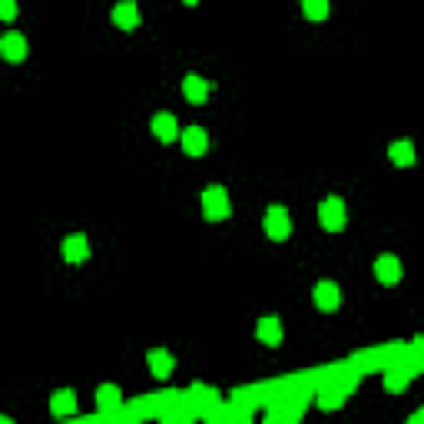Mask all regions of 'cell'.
Returning <instances> with one entry per match:
<instances>
[{"instance_id":"1","label":"cell","mask_w":424,"mask_h":424,"mask_svg":"<svg viewBox=\"0 0 424 424\" xmlns=\"http://www.w3.org/2000/svg\"><path fill=\"white\" fill-rule=\"evenodd\" d=\"M318 222H322L328 232H338V229H345V222H348L345 202L338 199V196H328V199L318 206Z\"/></svg>"},{"instance_id":"2","label":"cell","mask_w":424,"mask_h":424,"mask_svg":"<svg viewBox=\"0 0 424 424\" xmlns=\"http://www.w3.org/2000/svg\"><path fill=\"white\" fill-rule=\"evenodd\" d=\"M202 212H206V219H212V222H219V219L229 215V196H225L222 186H209L202 192Z\"/></svg>"},{"instance_id":"3","label":"cell","mask_w":424,"mask_h":424,"mask_svg":"<svg viewBox=\"0 0 424 424\" xmlns=\"http://www.w3.org/2000/svg\"><path fill=\"white\" fill-rule=\"evenodd\" d=\"M265 232H269V239H275V242H282V239L292 232V219H288V212L282 209V206H272V209L265 212Z\"/></svg>"},{"instance_id":"4","label":"cell","mask_w":424,"mask_h":424,"mask_svg":"<svg viewBox=\"0 0 424 424\" xmlns=\"http://www.w3.org/2000/svg\"><path fill=\"white\" fill-rule=\"evenodd\" d=\"M87 255H90L87 236H66L63 239V259H66V262L80 265V262H87Z\"/></svg>"},{"instance_id":"5","label":"cell","mask_w":424,"mask_h":424,"mask_svg":"<svg viewBox=\"0 0 424 424\" xmlns=\"http://www.w3.org/2000/svg\"><path fill=\"white\" fill-rule=\"evenodd\" d=\"M113 24L120 27V30H133V27H139V10L133 0H123V3H116L113 7Z\"/></svg>"},{"instance_id":"6","label":"cell","mask_w":424,"mask_h":424,"mask_svg":"<svg viewBox=\"0 0 424 424\" xmlns=\"http://www.w3.org/2000/svg\"><path fill=\"white\" fill-rule=\"evenodd\" d=\"M183 150H186L189 156H202V153L209 150V136H206L202 126H189L186 133H183Z\"/></svg>"},{"instance_id":"7","label":"cell","mask_w":424,"mask_h":424,"mask_svg":"<svg viewBox=\"0 0 424 424\" xmlns=\"http://www.w3.org/2000/svg\"><path fill=\"white\" fill-rule=\"evenodd\" d=\"M401 272H404V269H401V262L395 255H381V259L374 262V275H378V282H385V285H395L401 278Z\"/></svg>"},{"instance_id":"8","label":"cell","mask_w":424,"mask_h":424,"mask_svg":"<svg viewBox=\"0 0 424 424\" xmlns=\"http://www.w3.org/2000/svg\"><path fill=\"white\" fill-rule=\"evenodd\" d=\"M0 53L7 57L10 63H17V60H24L27 57V40L20 37V34H3V40H0Z\"/></svg>"},{"instance_id":"9","label":"cell","mask_w":424,"mask_h":424,"mask_svg":"<svg viewBox=\"0 0 424 424\" xmlns=\"http://www.w3.org/2000/svg\"><path fill=\"white\" fill-rule=\"evenodd\" d=\"M312 299L318 309H325V312H332V309H338V285L335 282H318L312 292Z\"/></svg>"},{"instance_id":"10","label":"cell","mask_w":424,"mask_h":424,"mask_svg":"<svg viewBox=\"0 0 424 424\" xmlns=\"http://www.w3.org/2000/svg\"><path fill=\"white\" fill-rule=\"evenodd\" d=\"M146 358H150V372L156 374V378H169V374H173V355H169V351L153 348Z\"/></svg>"},{"instance_id":"11","label":"cell","mask_w":424,"mask_h":424,"mask_svg":"<svg viewBox=\"0 0 424 424\" xmlns=\"http://www.w3.org/2000/svg\"><path fill=\"white\" fill-rule=\"evenodd\" d=\"M153 133H156L162 143H169V139H176L179 126H176V120L169 113H156V116H153Z\"/></svg>"},{"instance_id":"12","label":"cell","mask_w":424,"mask_h":424,"mask_svg":"<svg viewBox=\"0 0 424 424\" xmlns=\"http://www.w3.org/2000/svg\"><path fill=\"white\" fill-rule=\"evenodd\" d=\"M183 93H186V100L202 103L209 97V83H206L202 76H186V80H183Z\"/></svg>"},{"instance_id":"13","label":"cell","mask_w":424,"mask_h":424,"mask_svg":"<svg viewBox=\"0 0 424 424\" xmlns=\"http://www.w3.org/2000/svg\"><path fill=\"white\" fill-rule=\"evenodd\" d=\"M259 338H262L265 345H278L282 341V325L275 315H265L262 322H259Z\"/></svg>"},{"instance_id":"14","label":"cell","mask_w":424,"mask_h":424,"mask_svg":"<svg viewBox=\"0 0 424 424\" xmlns=\"http://www.w3.org/2000/svg\"><path fill=\"white\" fill-rule=\"evenodd\" d=\"M388 156H391L395 166H411V162H414V146L408 143V139H398V143H391Z\"/></svg>"},{"instance_id":"15","label":"cell","mask_w":424,"mask_h":424,"mask_svg":"<svg viewBox=\"0 0 424 424\" xmlns=\"http://www.w3.org/2000/svg\"><path fill=\"white\" fill-rule=\"evenodd\" d=\"M302 10L309 20H325L328 17V0H302Z\"/></svg>"},{"instance_id":"16","label":"cell","mask_w":424,"mask_h":424,"mask_svg":"<svg viewBox=\"0 0 424 424\" xmlns=\"http://www.w3.org/2000/svg\"><path fill=\"white\" fill-rule=\"evenodd\" d=\"M97 404H100V408H116V404H120V388L103 385L100 391H97Z\"/></svg>"},{"instance_id":"17","label":"cell","mask_w":424,"mask_h":424,"mask_svg":"<svg viewBox=\"0 0 424 424\" xmlns=\"http://www.w3.org/2000/svg\"><path fill=\"white\" fill-rule=\"evenodd\" d=\"M73 408H76L73 391H57V395H53V411L57 414H70Z\"/></svg>"},{"instance_id":"18","label":"cell","mask_w":424,"mask_h":424,"mask_svg":"<svg viewBox=\"0 0 424 424\" xmlns=\"http://www.w3.org/2000/svg\"><path fill=\"white\" fill-rule=\"evenodd\" d=\"M13 13H17V3L13 0H0V17L3 20H13Z\"/></svg>"},{"instance_id":"19","label":"cell","mask_w":424,"mask_h":424,"mask_svg":"<svg viewBox=\"0 0 424 424\" xmlns=\"http://www.w3.org/2000/svg\"><path fill=\"white\" fill-rule=\"evenodd\" d=\"M183 3H189V7H196V3H199V0H183Z\"/></svg>"}]
</instances>
